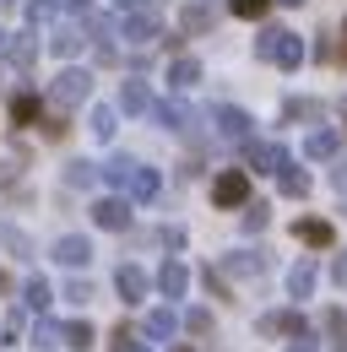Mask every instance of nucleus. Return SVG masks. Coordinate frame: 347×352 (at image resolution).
Here are the masks:
<instances>
[{
	"label": "nucleus",
	"mask_w": 347,
	"mask_h": 352,
	"mask_svg": "<svg viewBox=\"0 0 347 352\" xmlns=\"http://www.w3.org/2000/svg\"><path fill=\"white\" fill-rule=\"evenodd\" d=\"M271 6H277V0H228V11H233V16H244V22H260Z\"/></svg>",
	"instance_id": "c756f323"
},
{
	"label": "nucleus",
	"mask_w": 347,
	"mask_h": 352,
	"mask_svg": "<svg viewBox=\"0 0 347 352\" xmlns=\"http://www.w3.org/2000/svg\"><path fill=\"white\" fill-rule=\"evenodd\" d=\"M185 287H190V271L179 261H163V271H158V293L163 298H185Z\"/></svg>",
	"instance_id": "a211bd4d"
},
{
	"label": "nucleus",
	"mask_w": 347,
	"mask_h": 352,
	"mask_svg": "<svg viewBox=\"0 0 347 352\" xmlns=\"http://www.w3.org/2000/svg\"><path fill=\"white\" fill-rule=\"evenodd\" d=\"M65 6H71V11H92V0H65Z\"/></svg>",
	"instance_id": "09e8293b"
},
{
	"label": "nucleus",
	"mask_w": 347,
	"mask_h": 352,
	"mask_svg": "<svg viewBox=\"0 0 347 352\" xmlns=\"http://www.w3.org/2000/svg\"><path fill=\"white\" fill-rule=\"evenodd\" d=\"M60 298H71V304H87V298H92V282H82V276H76V282H65V293H60Z\"/></svg>",
	"instance_id": "ea45409f"
},
{
	"label": "nucleus",
	"mask_w": 347,
	"mask_h": 352,
	"mask_svg": "<svg viewBox=\"0 0 347 352\" xmlns=\"http://www.w3.org/2000/svg\"><path fill=\"white\" fill-rule=\"evenodd\" d=\"M212 201L222 206V212L244 206V201H250V174H244V168H222V174L212 179Z\"/></svg>",
	"instance_id": "20e7f679"
},
{
	"label": "nucleus",
	"mask_w": 347,
	"mask_h": 352,
	"mask_svg": "<svg viewBox=\"0 0 347 352\" xmlns=\"http://www.w3.org/2000/svg\"><path fill=\"white\" fill-rule=\"evenodd\" d=\"M0 293H11V276H6V271H0Z\"/></svg>",
	"instance_id": "8fccbe9b"
},
{
	"label": "nucleus",
	"mask_w": 347,
	"mask_h": 352,
	"mask_svg": "<svg viewBox=\"0 0 347 352\" xmlns=\"http://www.w3.org/2000/svg\"><path fill=\"white\" fill-rule=\"evenodd\" d=\"M288 352H320V342H315V336H309V331H299V336H293V342H288Z\"/></svg>",
	"instance_id": "79ce46f5"
},
{
	"label": "nucleus",
	"mask_w": 347,
	"mask_h": 352,
	"mask_svg": "<svg viewBox=\"0 0 347 352\" xmlns=\"http://www.w3.org/2000/svg\"><path fill=\"white\" fill-rule=\"evenodd\" d=\"M130 168H136V157H109L103 163V179L114 184V190H125V179H130Z\"/></svg>",
	"instance_id": "2f4dec72"
},
{
	"label": "nucleus",
	"mask_w": 347,
	"mask_h": 352,
	"mask_svg": "<svg viewBox=\"0 0 347 352\" xmlns=\"http://www.w3.org/2000/svg\"><path fill=\"white\" fill-rule=\"evenodd\" d=\"M87 131L98 135V141H114V131H120V109H109V103H98V109L87 114Z\"/></svg>",
	"instance_id": "5701e85b"
},
{
	"label": "nucleus",
	"mask_w": 347,
	"mask_h": 352,
	"mask_svg": "<svg viewBox=\"0 0 347 352\" xmlns=\"http://www.w3.org/2000/svg\"><path fill=\"white\" fill-rule=\"evenodd\" d=\"M266 217H271V206H266V201H244V233H260Z\"/></svg>",
	"instance_id": "c9c22d12"
},
{
	"label": "nucleus",
	"mask_w": 347,
	"mask_h": 352,
	"mask_svg": "<svg viewBox=\"0 0 347 352\" xmlns=\"http://www.w3.org/2000/svg\"><path fill=\"white\" fill-rule=\"evenodd\" d=\"M87 98H92V71H82V65H65L54 82H49V109H82Z\"/></svg>",
	"instance_id": "f03ea898"
},
{
	"label": "nucleus",
	"mask_w": 347,
	"mask_h": 352,
	"mask_svg": "<svg viewBox=\"0 0 347 352\" xmlns=\"http://www.w3.org/2000/svg\"><path fill=\"white\" fill-rule=\"evenodd\" d=\"M92 342H98V331H92L87 320H65V325H60V347H71V352H87Z\"/></svg>",
	"instance_id": "4be33fe9"
},
{
	"label": "nucleus",
	"mask_w": 347,
	"mask_h": 352,
	"mask_svg": "<svg viewBox=\"0 0 347 352\" xmlns=\"http://www.w3.org/2000/svg\"><path fill=\"white\" fill-rule=\"evenodd\" d=\"M326 331H331V336H347V309H326Z\"/></svg>",
	"instance_id": "a19ab883"
},
{
	"label": "nucleus",
	"mask_w": 347,
	"mask_h": 352,
	"mask_svg": "<svg viewBox=\"0 0 347 352\" xmlns=\"http://www.w3.org/2000/svg\"><path fill=\"white\" fill-rule=\"evenodd\" d=\"M174 352H196V347H174Z\"/></svg>",
	"instance_id": "864d4df0"
},
{
	"label": "nucleus",
	"mask_w": 347,
	"mask_h": 352,
	"mask_svg": "<svg viewBox=\"0 0 347 352\" xmlns=\"http://www.w3.org/2000/svg\"><path fill=\"white\" fill-rule=\"evenodd\" d=\"M60 179H65V190H92V184L103 179V168H98V163H87V157H71Z\"/></svg>",
	"instance_id": "dca6fc26"
},
{
	"label": "nucleus",
	"mask_w": 347,
	"mask_h": 352,
	"mask_svg": "<svg viewBox=\"0 0 347 352\" xmlns=\"http://www.w3.org/2000/svg\"><path fill=\"white\" fill-rule=\"evenodd\" d=\"M22 6H28V22H54L65 0H22Z\"/></svg>",
	"instance_id": "f704fd0d"
},
{
	"label": "nucleus",
	"mask_w": 347,
	"mask_h": 352,
	"mask_svg": "<svg viewBox=\"0 0 347 352\" xmlns=\"http://www.w3.org/2000/svg\"><path fill=\"white\" fill-rule=\"evenodd\" d=\"M33 347L60 352V325H54V320H39V325H33Z\"/></svg>",
	"instance_id": "7c9ffc66"
},
{
	"label": "nucleus",
	"mask_w": 347,
	"mask_h": 352,
	"mask_svg": "<svg viewBox=\"0 0 347 352\" xmlns=\"http://www.w3.org/2000/svg\"><path fill=\"white\" fill-rule=\"evenodd\" d=\"M299 331H304L299 309H271V314H260V336H299Z\"/></svg>",
	"instance_id": "f8f14e48"
},
{
	"label": "nucleus",
	"mask_w": 347,
	"mask_h": 352,
	"mask_svg": "<svg viewBox=\"0 0 347 352\" xmlns=\"http://www.w3.org/2000/svg\"><path fill=\"white\" fill-rule=\"evenodd\" d=\"M244 163H250L255 174H282L293 157H288L277 141H255V135H250V141H244Z\"/></svg>",
	"instance_id": "39448f33"
},
{
	"label": "nucleus",
	"mask_w": 347,
	"mask_h": 352,
	"mask_svg": "<svg viewBox=\"0 0 347 352\" xmlns=\"http://www.w3.org/2000/svg\"><path fill=\"white\" fill-rule=\"evenodd\" d=\"M49 255H54V261L65 265V271H82V265L92 261V244H87L82 233H60V239H54V250H49Z\"/></svg>",
	"instance_id": "6e6552de"
},
{
	"label": "nucleus",
	"mask_w": 347,
	"mask_h": 352,
	"mask_svg": "<svg viewBox=\"0 0 347 352\" xmlns=\"http://www.w3.org/2000/svg\"><path fill=\"white\" fill-rule=\"evenodd\" d=\"M39 125H43V135H49V141H65V135H71L65 109H49V114H39Z\"/></svg>",
	"instance_id": "c85d7f7f"
},
{
	"label": "nucleus",
	"mask_w": 347,
	"mask_h": 352,
	"mask_svg": "<svg viewBox=\"0 0 347 352\" xmlns=\"http://www.w3.org/2000/svg\"><path fill=\"white\" fill-rule=\"evenodd\" d=\"M43 114V98L33 87H17L11 92V131H28V125H39Z\"/></svg>",
	"instance_id": "9d476101"
},
{
	"label": "nucleus",
	"mask_w": 347,
	"mask_h": 352,
	"mask_svg": "<svg viewBox=\"0 0 347 352\" xmlns=\"http://www.w3.org/2000/svg\"><path fill=\"white\" fill-rule=\"evenodd\" d=\"M212 120H217V135H222V141H233V146H244V141L255 135V120H250L244 109H233V103L212 109Z\"/></svg>",
	"instance_id": "423d86ee"
},
{
	"label": "nucleus",
	"mask_w": 347,
	"mask_h": 352,
	"mask_svg": "<svg viewBox=\"0 0 347 352\" xmlns=\"http://www.w3.org/2000/svg\"><path fill=\"white\" fill-rule=\"evenodd\" d=\"M22 304L33 309V314H43V309L54 304V293H49V282H43V276H28V287H22Z\"/></svg>",
	"instance_id": "a878e982"
},
{
	"label": "nucleus",
	"mask_w": 347,
	"mask_h": 352,
	"mask_svg": "<svg viewBox=\"0 0 347 352\" xmlns=\"http://www.w3.org/2000/svg\"><path fill=\"white\" fill-rule=\"evenodd\" d=\"M331 184H337V190H347V157H337V168H331Z\"/></svg>",
	"instance_id": "a18cd8bd"
},
{
	"label": "nucleus",
	"mask_w": 347,
	"mask_h": 352,
	"mask_svg": "<svg viewBox=\"0 0 347 352\" xmlns=\"http://www.w3.org/2000/svg\"><path fill=\"white\" fill-rule=\"evenodd\" d=\"M28 314H33V309L17 304L11 314H6V331H0V336H6V342H22V331H28Z\"/></svg>",
	"instance_id": "473e14b6"
},
{
	"label": "nucleus",
	"mask_w": 347,
	"mask_h": 352,
	"mask_svg": "<svg viewBox=\"0 0 347 352\" xmlns=\"http://www.w3.org/2000/svg\"><path fill=\"white\" fill-rule=\"evenodd\" d=\"M277 6H304V0H277Z\"/></svg>",
	"instance_id": "3c124183"
},
{
	"label": "nucleus",
	"mask_w": 347,
	"mask_h": 352,
	"mask_svg": "<svg viewBox=\"0 0 347 352\" xmlns=\"http://www.w3.org/2000/svg\"><path fill=\"white\" fill-rule=\"evenodd\" d=\"M255 60L282 65V71H299V65H304V38H299V33H288V28H260Z\"/></svg>",
	"instance_id": "f257e3e1"
},
{
	"label": "nucleus",
	"mask_w": 347,
	"mask_h": 352,
	"mask_svg": "<svg viewBox=\"0 0 347 352\" xmlns=\"http://www.w3.org/2000/svg\"><path fill=\"white\" fill-rule=\"evenodd\" d=\"M288 293H293V298H309V293H315V265L309 261H299L288 271Z\"/></svg>",
	"instance_id": "cd10ccee"
},
{
	"label": "nucleus",
	"mask_w": 347,
	"mask_h": 352,
	"mask_svg": "<svg viewBox=\"0 0 347 352\" xmlns=\"http://www.w3.org/2000/svg\"><path fill=\"white\" fill-rule=\"evenodd\" d=\"M342 131H347V103H342Z\"/></svg>",
	"instance_id": "603ef678"
},
{
	"label": "nucleus",
	"mask_w": 347,
	"mask_h": 352,
	"mask_svg": "<svg viewBox=\"0 0 347 352\" xmlns=\"http://www.w3.org/2000/svg\"><path fill=\"white\" fill-rule=\"evenodd\" d=\"M185 331L190 336H212V309H190L185 314Z\"/></svg>",
	"instance_id": "58836bf2"
},
{
	"label": "nucleus",
	"mask_w": 347,
	"mask_h": 352,
	"mask_svg": "<svg viewBox=\"0 0 347 352\" xmlns=\"http://www.w3.org/2000/svg\"><path fill=\"white\" fill-rule=\"evenodd\" d=\"M109 352H147V342H136V331H130V325H120V331L109 336Z\"/></svg>",
	"instance_id": "4c0bfd02"
},
{
	"label": "nucleus",
	"mask_w": 347,
	"mask_h": 352,
	"mask_svg": "<svg viewBox=\"0 0 347 352\" xmlns=\"http://www.w3.org/2000/svg\"><path fill=\"white\" fill-rule=\"evenodd\" d=\"M114 287H120L125 304H141V298H147V271H141V265H120V271H114Z\"/></svg>",
	"instance_id": "4468645a"
},
{
	"label": "nucleus",
	"mask_w": 347,
	"mask_h": 352,
	"mask_svg": "<svg viewBox=\"0 0 347 352\" xmlns=\"http://www.w3.org/2000/svg\"><path fill=\"white\" fill-rule=\"evenodd\" d=\"M0 6H17V0H0Z\"/></svg>",
	"instance_id": "5fc2aeb1"
},
{
	"label": "nucleus",
	"mask_w": 347,
	"mask_h": 352,
	"mask_svg": "<svg viewBox=\"0 0 347 352\" xmlns=\"http://www.w3.org/2000/svg\"><path fill=\"white\" fill-rule=\"evenodd\" d=\"M337 146H342V131H331V125H320V131H309V141H304V157H337Z\"/></svg>",
	"instance_id": "f3484780"
},
{
	"label": "nucleus",
	"mask_w": 347,
	"mask_h": 352,
	"mask_svg": "<svg viewBox=\"0 0 347 352\" xmlns=\"http://www.w3.org/2000/svg\"><path fill=\"white\" fill-rule=\"evenodd\" d=\"M125 38H130L136 49H152L158 38H163V22H158V16L141 6V11H130V16H125Z\"/></svg>",
	"instance_id": "0eeeda50"
},
{
	"label": "nucleus",
	"mask_w": 347,
	"mask_h": 352,
	"mask_svg": "<svg viewBox=\"0 0 347 352\" xmlns=\"http://www.w3.org/2000/svg\"><path fill=\"white\" fill-rule=\"evenodd\" d=\"M33 60H39V38H33L28 28L6 38V65H11V71H22V76H28V71H33Z\"/></svg>",
	"instance_id": "1a4fd4ad"
},
{
	"label": "nucleus",
	"mask_w": 347,
	"mask_h": 352,
	"mask_svg": "<svg viewBox=\"0 0 347 352\" xmlns=\"http://www.w3.org/2000/svg\"><path fill=\"white\" fill-rule=\"evenodd\" d=\"M17 179H22V168H17V163H0V190H11Z\"/></svg>",
	"instance_id": "c03bdc74"
},
{
	"label": "nucleus",
	"mask_w": 347,
	"mask_h": 352,
	"mask_svg": "<svg viewBox=\"0 0 347 352\" xmlns=\"http://www.w3.org/2000/svg\"><path fill=\"white\" fill-rule=\"evenodd\" d=\"M331 276H337V287H347V255H342L337 265H331Z\"/></svg>",
	"instance_id": "49530a36"
},
{
	"label": "nucleus",
	"mask_w": 347,
	"mask_h": 352,
	"mask_svg": "<svg viewBox=\"0 0 347 352\" xmlns=\"http://www.w3.org/2000/svg\"><path fill=\"white\" fill-rule=\"evenodd\" d=\"M158 190H163V179H158V168H130V179H125V195L130 201H158Z\"/></svg>",
	"instance_id": "ddd939ff"
},
{
	"label": "nucleus",
	"mask_w": 347,
	"mask_h": 352,
	"mask_svg": "<svg viewBox=\"0 0 347 352\" xmlns=\"http://www.w3.org/2000/svg\"><path fill=\"white\" fill-rule=\"evenodd\" d=\"M0 244L17 255V261H33V239H28V228H17V222H6L0 228Z\"/></svg>",
	"instance_id": "393cba45"
},
{
	"label": "nucleus",
	"mask_w": 347,
	"mask_h": 352,
	"mask_svg": "<svg viewBox=\"0 0 347 352\" xmlns=\"http://www.w3.org/2000/svg\"><path fill=\"white\" fill-rule=\"evenodd\" d=\"M293 233H299V239L309 244V250H331V244H337V233H331V222H320V217H304L299 228H293Z\"/></svg>",
	"instance_id": "aec40b11"
},
{
	"label": "nucleus",
	"mask_w": 347,
	"mask_h": 352,
	"mask_svg": "<svg viewBox=\"0 0 347 352\" xmlns=\"http://www.w3.org/2000/svg\"><path fill=\"white\" fill-rule=\"evenodd\" d=\"M315 114H320L315 98H288V103H282V120H315Z\"/></svg>",
	"instance_id": "72a5a7b5"
},
{
	"label": "nucleus",
	"mask_w": 347,
	"mask_h": 352,
	"mask_svg": "<svg viewBox=\"0 0 347 352\" xmlns=\"http://www.w3.org/2000/svg\"><path fill=\"white\" fill-rule=\"evenodd\" d=\"M152 103H158L152 87H147V82H136V76L120 87V109H125V114H152Z\"/></svg>",
	"instance_id": "2eb2a0df"
},
{
	"label": "nucleus",
	"mask_w": 347,
	"mask_h": 352,
	"mask_svg": "<svg viewBox=\"0 0 347 352\" xmlns=\"http://www.w3.org/2000/svg\"><path fill=\"white\" fill-rule=\"evenodd\" d=\"M87 217H92V228H103V233H125L130 228V195H98L87 206Z\"/></svg>",
	"instance_id": "7ed1b4c3"
},
{
	"label": "nucleus",
	"mask_w": 347,
	"mask_h": 352,
	"mask_svg": "<svg viewBox=\"0 0 347 352\" xmlns=\"http://www.w3.org/2000/svg\"><path fill=\"white\" fill-rule=\"evenodd\" d=\"M212 22H217V11L207 0H190V6L179 11V28H185V33H212Z\"/></svg>",
	"instance_id": "6ab92c4d"
},
{
	"label": "nucleus",
	"mask_w": 347,
	"mask_h": 352,
	"mask_svg": "<svg viewBox=\"0 0 347 352\" xmlns=\"http://www.w3.org/2000/svg\"><path fill=\"white\" fill-rule=\"evenodd\" d=\"M228 271H233V276H255V271H266V261H260V255H228Z\"/></svg>",
	"instance_id": "e433bc0d"
},
{
	"label": "nucleus",
	"mask_w": 347,
	"mask_h": 352,
	"mask_svg": "<svg viewBox=\"0 0 347 352\" xmlns=\"http://www.w3.org/2000/svg\"><path fill=\"white\" fill-rule=\"evenodd\" d=\"M82 44H87V38H82V28H76V22H60V16H54V28H49V54H54V60H71V54H76Z\"/></svg>",
	"instance_id": "9b49d317"
},
{
	"label": "nucleus",
	"mask_w": 347,
	"mask_h": 352,
	"mask_svg": "<svg viewBox=\"0 0 347 352\" xmlns=\"http://www.w3.org/2000/svg\"><path fill=\"white\" fill-rule=\"evenodd\" d=\"M179 331V314L174 309H147V342H169Z\"/></svg>",
	"instance_id": "b1692460"
},
{
	"label": "nucleus",
	"mask_w": 347,
	"mask_h": 352,
	"mask_svg": "<svg viewBox=\"0 0 347 352\" xmlns=\"http://www.w3.org/2000/svg\"><path fill=\"white\" fill-rule=\"evenodd\" d=\"M158 239H163V244H169V250H185V228H163V233H158Z\"/></svg>",
	"instance_id": "37998d69"
},
{
	"label": "nucleus",
	"mask_w": 347,
	"mask_h": 352,
	"mask_svg": "<svg viewBox=\"0 0 347 352\" xmlns=\"http://www.w3.org/2000/svg\"><path fill=\"white\" fill-rule=\"evenodd\" d=\"M196 82H201V60H190V54H179V60L169 65V87H174V92H190Z\"/></svg>",
	"instance_id": "412c9836"
},
{
	"label": "nucleus",
	"mask_w": 347,
	"mask_h": 352,
	"mask_svg": "<svg viewBox=\"0 0 347 352\" xmlns=\"http://www.w3.org/2000/svg\"><path fill=\"white\" fill-rule=\"evenodd\" d=\"M120 11H141V6H158V0H114Z\"/></svg>",
	"instance_id": "de8ad7c7"
},
{
	"label": "nucleus",
	"mask_w": 347,
	"mask_h": 352,
	"mask_svg": "<svg viewBox=\"0 0 347 352\" xmlns=\"http://www.w3.org/2000/svg\"><path fill=\"white\" fill-rule=\"evenodd\" d=\"M277 190H282V195H293V201H304V195H309V174H304V168H293V163H288V168L277 174Z\"/></svg>",
	"instance_id": "bb28decb"
}]
</instances>
